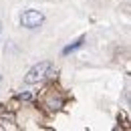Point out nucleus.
Returning <instances> with one entry per match:
<instances>
[{
  "mask_svg": "<svg viewBox=\"0 0 131 131\" xmlns=\"http://www.w3.org/2000/svg\"><path fill=\"white\" fill-rule=\"evenodd\" d=\"M50 71H52V63H50V61H40V63H36L34 67L28 69V73L24 75V83L34 85V83L45 81L50 75Z\"/></svg>",
  "mask_w": 131,
  "mask_h": 131,
  "instance_id": "nucleus-1",
  "label": "nucleus"
},
{
  "mask_svg": "<svg viewBox=\"0 0 131 131\" xmlns=\"http://www.w3.org/2000/svg\"><path fill=\"white\" fill-rule=\"evenodd\" d=\"M42 22H45V14L38 12V10L28 8V10H22V14H20V26H24V28L32 30V28L42 26Z\"/></svg>",
  "mask_w": 131,
  "mask_h": 131,
  "instance_id": "nucleus-2",
  "label": "nucleus"
},
{
  "mask_svg": "<svg viewBox=\"0 0 131 131\" xmlns=\"http://www.w3.org/2000/svg\"><path fill=\"white\" fill-rule=\"evenodd\" d=\"M83 42H85V34H81V36H79V38H77L75 42H71L69 47H65V49H63V54H71L73 50L81 49V47H83Z\"/></svg>",
  "mask_w": 131,
  "mask_h": 131,
  "instance_id": "nucleus-3",
  "label": "nucleus"
},
{
  "mask_svg": "<svg viewBox=\"0 0 131 131\" xmlns=\"http://www.w3.org/2000/svg\"><path fill=\"white\" fill-rule=\"evenodd\" d=\"M18 99H30V93H20Z\"/></svg>",
  "mask_w": 131,
  "mask_h": 131,
  "instance_id": "nucleus-4",
  "label": "nucleus"
},
{
  "mask_svg": "<svg viewBox=\"0 0 131 131\" xmlns=\"http://www.w3.org/2000/svg\"><path fill=\"white\" fill-rule=\"evenodd\" d=\"M0 32H2V22H0Z\"/></svg>",
  "mask_w": 131,
  "mask_h": 131,
  "instance_id": "nucleus-5",
  "label": "nucleus"
}]
</instances>
